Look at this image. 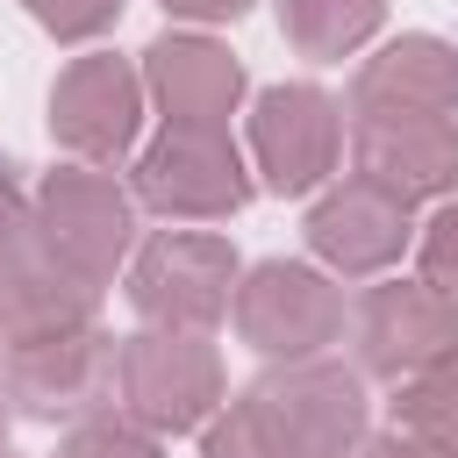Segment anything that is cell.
I'll list each match as a JSON object with an SVG mask.
<instances>
[{
  "mask_svg": "<svg viewBox=\"0 0 458 458\" xmlns=\"http://www.w3.org/2000/svg\"><path fill=\"white\" fill-rule=\"evenodd\" d=\"M50 36H93V29H107L114 14H122V0H21Z\"/></svg>",
  "mask_w": 458,
  "mask_h": 458,
  "instance_id": "e0dca14e",
  "label": "cell"
},
{
  "mask_svg": "<svg viewBox=\"0 0 458 458\" xmlns=\"http://www.w3.org/2000/svg\"><path fill=\"white\" fill-rule=\"evenodd\" d=\"M308 243H315L329 265H344V272H379V265L401 258V243H408V200H394V193L372 186V179H351V186H336V193L308 215Z\"/></svg>",
  "mask_w": 458,
  "mask_h": 458,
  "instance_id": "8fae6325",
  "label": "cell"
},
{
  "mask_svg": "<svg viewBox=\"0 0 458 458\" xmlns=\"http://www.w3.org/2000/svg\"><path fill=\"white\" fill-rule=\"evenodd\" d=\"M136 193L150 208H165V215H229V208H243L250 179H243V165H236L222 129L165 122V136L136 165Z\"/></svg>",
  "mask_w": 458,
  "mask_h": 458,
  "instance_id": "6da1fadb",
  "label": "cell"
},
{
  "mask_svg": "<svg viewBox=\"0 0 458 458\" xmlns=\"http://www.w3.org/2000/svg\"><path fill=\"white\" fill-rule=\"evenodd\" d=\"M422 272H429V286L458 293V208H444V215L429 222V236H422Z\"/></svg>",
  "mask_w": 458,
  "mask_h": 458,
  "instance_id": "ac0fdd59",
  "label": "cell"
},
{
  "mask_svg": "<svg viewBox=\"0 0 458 458\" xmlns=\"http://www.w3.org/2000/svg\"><path fill=\"white\" fill-rule=\"evenodd\" d=\"M143 57H150V86H157V100H165L172 122H208V129H222V114H229L236 93H243V64H236L229 50H215V43H200V36H165V43H150Z\"/></svg>",
  "mask_w": 458,
  "mask_h": 458,
  "instance_id": "7c38bea8",
  "label": "cell"
},
{
  "mask_svg": "<svg viewBox=\"0 0 458 458\" xmlns=\"http://www.w3.org/2000/svg\"><path fill=\"white\" fill-rule=\"evenodd\" d=\"M386 0H279V21L286 36L308 50V57H344L358 50L372 29H379Z\"/></svg>",
  "mask_w": 458,
  "mask_h": 458,
  "instance_id": "5bb4252c",
  "label": "cell"
},
{
  "mask_svg": "<svg viewBox=\"0 0 458 458\" xmlns=\"http://www.w3.org/2000/svg\"><path fill=\"white\" fill-rule=\"evenodd\" d=\"M358 336H365L372 372H386V379L422 372L458 351V301L437 286H379L358 315Z\"/></svg>",
  "mask_w": 458,
  "mask_h": 458,
  "instance_id": "9c48e42d",
  "label": "cell"
},
{
  "mask_svg": "<svg viewBox=\"0 0 458 458\" xmlns=\"http://www.w3.org/2000/svg\"><path fill=\"white\" fill-rule=\"evenodd\" d=\"M250 143L272 193H308L336 165V107L315 86H272L250 114Z\"/></svg>",
  "mask_w": 458,
  "mask_h": 458,
  "instance_id": "5b68a950",
  "label": "cell"
},
{
  "mask_svg": "<svg viewBox=\"0 0 458 458\" xmlns=\"http://www.w3.org/2000/svg\"><path fill=\"white\" fill-rule=\"evenodd\" d=\"M365 458H451V451H437V444H422V437H401V429H394V437H379Z\"/></svg>",
  "mask_w": 458,
  "mask_h": 458,
  "instance_id": "44dd1931",
  "label": "cell"
},
{
  "mask_svg": "<svg viewBox=\"0 0 458 458\" xmlns=\"http://www.w3.org/2000/svg\"><path fill=\"white\" fill-rule=\"evenodd\" d=\"M358 179L386 186L394 200L444 193L458 179V129L444 114H365L358 122Z\"/></svg>",
  "mask_w": 458,
  "mask_h": 458,
  "instance_id": "52a82bcc",
  "label": "cell"
},
{
  "mask_svg": "<svg viewBox=\"0 0 458 458\" xmlns=\"http://www.w3.org/2000/svg\"><path fill=\"white\" fill-rule=\"evenodd\" d=\"M122 394L150 429H193L222 394V365L193 336H136L122 351Z\"/></svg>",
  "mask_w": 458,
  "mask_h": 458,
  "instance_id": "3957f363",
  "label": "cell"
},
{
  "mask_svg": "<svg viewBox=\"0 0 458 458\" xmlns=\"http://www.w3.org/2000/svg\"><path fill=\"white\" fill-rule=\"evenodd\" d=\"M458 100V57L437 36H401L358 72V114H444Z\"/></svg>",
  "mask_w": 458,
  "mask_h": 458,
  "instance_id": "4fadbf2b",
  "label": "cell"
},
{
  "mask_svg": "<svg viewBox=\"0 0 458 458\" xmlns=\"http://www.w3.org/2000/svg\"><path fill=\"white\" fill-rule=\"evenodd\" d=\"M57 458H157L143 437H129V429H114V422H86Z\"/></svg>",
  "mask_w": 458,
  "mask_h": 458,
  "instance_id": "d6986e66",
  "label": "cell"
},
{
  "mask_svg": "<svg viewBox=\"0 0 458 458\" xmlns=\"http://www.w3.org/2000/svg\"><path fill=\"white\" fill-rule=\"evenodd\" d=\"M50 129L93 165L122 157L136 136V72L122 57H79L50 93Z\"/></svg>",
  "mask_w": 458,
  "mask_h": 458,
  "instance_id": "30bf717a",
  "label": "cell"
},
{
  "mask_svg": "<svg viewBox=\"0 0 458 458\" xmlns=\"http://www.w3.org/2000/svg\"><path fill=\"white\" fill-rule=\"evenodd\" d=\"M394 422H401L408 437H422V444H437V451L458 458V351L437 358V365H422V372L401 386Z\"/></svg>",
  "mask_w": 458,
  "mask_h": 458,
  "instance_id": "9a60e30c",
  "label": "cell"
},
{
  "mask_svg": "<svg viewBox=\"0 0 458 458\" xmlns=\"http://www.w3.org/2000/svg\"><path fill=\"white\" fill-rule=\"evenodd\" d=\"M208 458H293V444L272 429V415L258 408V394H243V401L208 429Z\"/></svg>",
  "mask_w": 458,
  "mask_h": 458,
  "instance_id": "2e32d148",
  "label": "cell"
},
{
  "mask_svg": "<svg viewBox=\"0 0 458 458\" xmlns=\"http://www.w3.org/2000/svg\"><path fill=\"white\" fill-rule=\"evenodd\" d=\"M229 279H236V258L222 236H157L143 258H136V308L150 322H172V329H208L222 308H229Z\"/></svg>",
  "mask_w": 458,
  "mask_h": 458,
  "instance_id": "7a4b0ae2",
  "label": "cell"
},
{
  "mask_svg": "<svg viewBox=\"0 0 458 458\" xmlns=\"http://www.w3.org/2000/svg\"><path fill=\"white\" fill-rule=\"evenodd\" d=\"M258 408L272 415V429L293 444V458H344L358 444V422H365V401H358V379L336 372V365H301L286 379H265L250 386Z\"/></svg>",
  "mask_w": 458,
  "mask_h": 458,
  "instance_id": "8992f818",
  "label": "cell"
},
{
  "mask_svg": "<svg viewBox=\"0 0 458 458\" xmlns=\"http://www.w3.org/2000/svg\"><path fill=\"white\" fill-rule=\"evenodd\" d=\"M236 322H243V336L258 344V351H272V358H301V351H315V344H329L336 336V293L308 272V265H258L250 272V286L236 293Z\"/></svg>",
  "mask_w": 458,
  "mask_h": 458,
  "instance_id": "ba28073f",
  "label": "cell"
},
{
  "mask_svg": "<svg viewBox=\"0 0 458 458\" xmlns=\"http://www.w3.org/2000/svg\"><path fill=\"white\" fill-rule=\"evenodd\" d=\"M172 14H193V21H236L250 0H165Z\"/></svg>",
  "mask_w": 458,
  "mask_h": 458,
  "instance_id": "ffe728a7",
  "label": "cell"
},
{
  "mask_svg": "<svg viewBox=\"0 0 458 458\" xmlns=\"http://www.w3.org/2000/svg\"><path fill=\"white\" fill-rule=\"evenodd\" d=\"M43 236L57 250V272L72 279H107L122 243H129V200L100 172H57L43 186Z\"/></svg>",
  "mask_w": 458,
  "mask_h": 458,
  "instance_id": "277c9868",
  "label": "cell"
},
{
  "mask_svg": "<svg viewBox=\"0 0 458 458\" xmlns=\"http://www.w3.org/2000/svg\"><path fill=\"white\" fill-rule=\"evenodd\" d=\"M7 229H14V222H7V193H0V265H7Z\"/></svg>",
  "mask_w": 458,
  "mask_h": 458,
  "instance_id": "7402d4cb",
  "label": "cell"
}]
</instances>
